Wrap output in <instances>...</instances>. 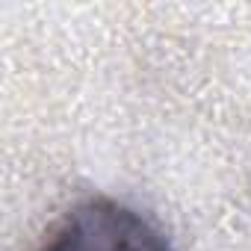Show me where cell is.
<instances>
[{"mask_svg": "<svg viewBox=\"0 0 251 251\" xmlns=\"http://www.w3.org/2000/svg\"><path fill=\"white\" fill-rule=\"evenodd\" d=\"M39 251H175L169 236L139 210L115 198L71 207Z\"/></svg>", "mask_w": 251, "mask_h": 251, "instance_id": "6da1fadb", "label": "cell"}]
</instances>
